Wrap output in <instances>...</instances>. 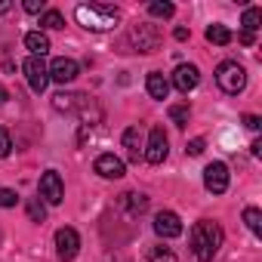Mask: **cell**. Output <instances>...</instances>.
<instances>
[{"label": "cell", "instance_id": "5b68a950", "mask_svg": "<svg viewBox=\"0 0 262 262\" xmlns=\"http://www.w3.org/2000/svg\"><path fill=\"white\" fill-rule=\"evenodd\" d=\"M129 43H133L136 53H155V50L161 47V31H158V25H148V22L133 25V31H129Z\"/></svg>", "mask_w": 262, "mask_h": 262}, {"label": "cell", "instance_id": "9c48e42d", "mask_svg": "<svg viewBox=\"0 0 262 262\" xmlns=\"http://www.w3.org/2000/svg\"><path fill=\"white\" fill-rule=\"evenodd\" d=\"M77 253H80V234H77L71 225L59 228V231H56V256H59L62 262H71Z\"/></svg>", "mask_w": 262, "mask_h": 262}, {"label": "cell", "instance_id": "7c38bea8", "mask_svg": "<svg viewBox=\"0 0 262 262\" xmlns=\"http://www.w3.org/2000/svg\"><path fill=\"white\" fill-rule=\"evenodd\" d=\"M198 83H201V71H198L194 65H176V71H173V86H176L179 93H191Z\"/></svg>", "mask_w": 262, "mask_h": 262}, {"label": "cell", "instance_id": "e575fe53", "mask_svg": "<svg viewBox=\"0 0 262 262\" xmlns=\"http://www.w3.org/2000/svg\"><path fill=\"white\" fill-rule=\"evenodd\" d=\"M4 102H10V93H7V86H4V83H0V105H4Z\"/></svg>", "mask_w": 262, "mask_h": 262}, {"label": "cell", "instance_id": "603a6c76", "mask_svg": "<svg viewBox=\"0 0 262 262\" xmlns=\"http://www.w3.org/2000/svg\"><path fill=\"white\" fill-rule=\"evenodd\" d=\"M148 262H176V253L170 247H164V244H155L148 250Z\"/></svg>", "mask_w": 262, "mask_h": 262}, {"label": "cell", "instance_id": "52a82bcc", "mask_svg": "<svg viewBox=\"0 0 262 262\" xmlns=\"http://www.w3.org/2000/svg\"><path fill=\"white\" fill-rule=\"evenodd\" d=\"M22 71H25L28 86H31L34 93H43V90L50 86V68H47V62H43V59L28 56V59H25V65H22Z\"/></svg>", "mask_w": 262, "mask_h": 262}, {"label": "cell", "instance_id": "8992f818", "mask_svg": "<svg viewBox=\"0 0 262 262\" xmlns=\"http://www.w3.org/2000/svg\"><path fill=\"white\" fill-rule=\"evenodd\" d=\"M167 155H170V139H167V133H164V126H151L142 158H145L148 164H155V167H158V164H164V161H167Z\"/></svg>", "mask_w": 262, "mask_h": 262}, {"label": "cell", "instance_id": "e0dca14e", "mask_svg": "<svg viewBox=\"0 0 262 262\" xmlns=\"http://www.w3.org/2000/svg\"><path fill=\"white\" fill-rule=\"evenodd\" d=\"M25 47L31 50V56L43 59V56L50 53V37H47L43 31H28V34H25Z\"/></svg>", "mask_w": 262, "mask_h": 262}, {"label": "cell", "instance_id": "3957f363", "mask_svg": "<svg viewBox=\"0 0 262 262\" xmlns=\"http://www.w3.org/2000/svg\"><path fill=\"white\" fill-rule=\"evenodd\" d=\"M216 83H219V90L228 93V96L244 93V86H247V71H244V65H237V62H222V65L216 68Z\"/></svg>", "mask_w": 262, "mask_h": 262}, {"label": "cell", "instance_id": "cb8c5ba5", "mask_svg": "<svg viewBox=\"0 0 262 262\" xmlns=\"http://www.w3.org/2000/svg\"><path fill=\"white\" fill-rule=\"evenodd\" d=\"M148 13H151L155 19H170V16L176 13V7L167 4V0H155V4H148Z\"/></svg>", "mask_w": 262, "mask_h": 262}, {"label": "cell", "instance_id": "277c9868", "mask_svg": "<svg viewBox=\"0 0 262 262\" xmlns=\"http://www.w3.org/2000/svg\"><path fill=\"white\" fill-rule=\"evenodd\" d=\"M37 194H40V201L47 207H59L65 201V182H62V176L56 170H47L40 176V182H37Z\"/></svg>", "mask_w": 262, "mask_h": 262}, {"label": "cell", "instance_id": "d590c367", "mask_svg": "<svg viewBox=\"0 0 262 262\" xmlns=\"http://www.w3.org/2000/svg\"><path fill=\"white\" fill-rule=\"evenodd\" d=\"M250 151H253V155H256V158H259V155H262V142H259V139H256V142H253V145H250Z\"/></svg>", "mask_w": 262, "mask_h": 262}, {"label": "cell", "instance_id": "9a60e30c", "mask_svg": "<svg viewBox=\"0 0 262 262\" xmlns=\"http://www.w3.org/2000/svg\"><path fill=\"white\" fill-rule=\"evenodd\" d=\"M120 210H126V216H142L148 210V198L142 191H126L120 194Z\"/></svg>", "mask_w": 262, "mask_h": 262}, {"label": "cell", "instance_id": "f1b7e54d", "mask_svg": "<svg viewBox=\"0 0 262 262\" xmlns=\"http://www.w3.org/2000/svg\"><path fill=\"white\" fill-rule=\"evenodd\" d=\"M204 148H207L204 139H191V142L185 145V155H188V158H198V155H204Z\"/></svg>", "mask_w": 262, "mask_h": 262}, {"label": "cell", "instance_id": "836d02e7", "mask_svg": "<svg viewBox=\"0 0 262 262\" xmlns=\"http://www.w3.org/2000/svg\"><path fill=\"white\" fill-rule=\"evenodd\" d=\"M13 10V4H10V0H0V16H4V13H10Z\"/></svg>", "mask_w": 262, "mask_h": 262}, {"label": "cell", "instance_id": "d6986e66", "mask_svg": "<svg viewBox=\"0 0 262 262\" xmlns=\"http://www.w3.org/2000/svg\"><path fill=\"white\" fill-rule=\"evenodd\" d=\"M259 22H262V10H259V7H250V10H244V19H241V25H244V34H256V31H259Z\"/></svg>", "mask_w": 262, "mask_h": 262}, {"label": "cell", "instance_id": "d6a6232c", "mask_svg": "<svg viewBox=\"0 0 262 262\" xmlns=\"http://www.w3.org/2000/svg\"><path fill=\"white\" fill-rule=\"evenodd\" d=\"M253 40H256L253 34H244V31H241V43H244V47H253Z\"/></svg>", "mask_w": 262, "mask_h": 262}, {"label": "cell", "instance_id": "484cf974", "mask_svg": "<svg viewBox=\"0 0 262 262\" xmlns=\"http://www.w3.org/2000/svg\"><path fill=\"white\" fill-rule=\"evenodd\" d=\"M28 219H31V222H43V219H47V204H43L40 198H31V201H28Z\"/></svg>", "mask_w": 262, "mask_h": 262}, {"label": "cell", "instance_id": "5bb4252c", "mask_svg": "<svg viewBox=\"0 0 262 262\" xmlns=\"http://www.w3.org/2000/svg\"><path fill=\"white\" fill-rule=\"evenodd\" d=\"M123 148H126V158H129V161L139 164V158H142V151H145L142 129H139V126H126V129H123Z\"/></svg>", "mask_w": 262, "mask_h": 262}, {"label": "cell", "instance_id": "6da1fadb", "mask_svg": "<svg viewBox=\"0 0 262 262\" xmlns=\"http://www.w3.org/2000/svg\"><path fill=\"white\" fill-rule=\"evenodd\" d=\"M188 241H191V253H194L198 262H213V256L219 253V247H222V241H225V231H222L219 222L201 219V222H194Z\"/></svg>", "mask_w": 262, "mask_h": 262}, {"label": "cell", "instance_id": "44dd1931", "mask_svg": "<svg viewBox=\"0 0 262 262\" xmlns=\"http://www.w3.org/2000/svg\"><path fill=\"white\" fill-rule=\"evenodd\" d=\"M170 120H173L176 126H185V123L191 120V108H188V102H176V105H170Z\"/></svg>", "mask_w": 262, "mask_h": 262}, {"label": "cell", "instance_id": "7402d4cb", "mask_svg": "<svg viewBox=\"0 0 262 262\" xmlns=\"http://www.w3.org/2000/svg\"><path fill=\"white\" fill-rule=\"evenodd\" d=\"M244 222H247V228L259 237L262 234V213H259V207H247L244 210Z\"/></svg>", "mask_w": 262, "mask_h": 262}, {"label": "cell", "instance_id": "4316f807", "mask_svg": "<svg viewBox=\"0 0 262 262\" xmlns=\"http://www.w3.org/2000/svg\"><path fill=\"white\" fill-rule=\"evenodd\" d=\"M16 204H19V194L13 188H0V210H10Z\"/></svg>", "mask_w": 262, "mask_h": 262}, {"label": "cell", "instance_id": "ba28073f", "mask_svg": "<svg viewBox=\"0 0 262 262\" xmlns=\"http://www.w3.org/2000/svg\"><path fill=\"white\" fill-rule=\"evenodd\" d=\"M228 167L222 164V161H213V164H207V170H204V188L210 191V194H225L228 191Z\"/></svg>", "mask_w": 262, "mask_h": 262}, {"label": "cell", "instance_id": "4fadbf2b", "mask_svg": "<svg viewBox=\"0 0 262 262\" xmlns=\"http://www.w3.org/2000/svg\"><path fill=\"white\" fill-rule=\"evenodd\" d=\"M93 170H96L102 179H120V176L126 173L123 161H120V158H114V155H99V158H96V164H93Z\"/></svg>", "mask_w": 262, "mask_h": 262}, {"label": "cell", "instance_id": "ffe728a7", "mask_svg": "<svg viewBox=\"0 0 262 262\" xmlns=\"http://www.w3.org/2000/svg\"><path fill=\"white\" fill-rule=\"evenodd\" d=\"M207 40L216 43V47H228V43H231V31H228L225 25H210V28H207Z\"/></svg>", "mask_w": 262, "mask_h": 262}, {"label": "cell", "instance_id": "83f0119b", "mask_svg": "<svg viewBox=\"0 0 262 262\" xmlns=\"http://www.w3.org/2000/svg\"><path fill=\"white\" fill-rule=\"evenodd\" d=\"M10 151H13L10 129H7V126H0V158H10Z\"/></svg>", "mask_w": 262, "mask_h": 262}, {"label": "cell", "instance_id": "8fae6325", "mask_svg": "<svg viewBox=\"0 0 262 262\" xmlns=\"http://www.w3.org/2000/svg\"><path fill=\"white\" fill-rule=\"evenodd\" d=\"M155 231H158V237H164V241H170V237H179L182 234V219L173 213V210H161L158 216H155Z\"/></svg>", "mask_w": 262, "mask_h": 262}, {"label": "cell", "instance_id": "30bf717a", "mask_svg": "<svg viewBox=\"0 0 262 262\" xmlns=\"http://www.w3.org/2000/svg\"><path fill=\"white\" fill-rule=\"evenodd\" d=\"M50 80H56V83H74L77 80V74H80V65L74 62V59H68V56H59V59H53L50 65Z\"/></svg>", "mask_w": 262, "mask_h": 262}, {"label": "cell", "instance_id": "f546056e", "mask_svg": "<svg viewBox=\"0 0 262 262\" xmlns=\"http://www.w3.org/2000/svg\"><path fill=\"white\" fill-rule=\"evenodd\" d=\"M25 13H34V16L40 13V16H43V13H47V7H43V0H25Z\"/></svg>", "mask_w": 262, "mask_h": 262}, {"label": "cell", "instance_id": "1f68e13d", "mask_svg": "<svg viewBox=\"0 0 262 262\" xmlns=\"http://www.w3.org/2000/svg\"><path fill=\"white\" fill-rule=\"evenodd\" d=\"M173 37H176V40H188V28H182V25H179V28L173 31Z\"/></svg>", "mask_w": 262, "mask_h": 262}, {"label": "cell", "instance_id": "d4e9b609", "mask_svg": "<svg viewBox=\"0 0 262 262\" xmlns=\"http://www.w3.org/2000/svg\"><path fill=\"white\" fill-rule=\"evenodd\" d=\"M40 25H43V28H50V31H56V28H65V19H62V13H59V10H47V13L40 16Z\"/></svg>", "mask_w": 262, "mask_h": 262}, {"label": "cell", "instance_id": "7a4b0ae2", "mask_svg": "<svg viewBox=\"0 0 262 262\" xmlns=\"http://www.w3.org/2000/svg\"><path fill=\"white\" fill-rule=\"evenodd\" d=\"M74 19H77V25H83L86 31H111V28H117V22H120V13L114 10V7H105V4H83V7H77L74 10Z\"/></svg>", "mask_w": 262, "mask_h": 262}, {"label": "cell", "instance_id": "ac0fdd59", "mask_svg": "<svg viewBox=\"0 0 262 262\" xmlns=\"http://www.w3.org/2000/svg\"><path fill=\"white\" fill-rule=\"evenodd\" d=\"M80 102H83V96H74V93H56V96H53V108H56V111H65V114L74 111Z\"/></svg>", "mask_w": 262, "mask_h": 262}, {"label": "cell", "instance_id": "4dcf8cb0", "mask_svg": "<svg viewBox=\"0 0 262 262\" xmlns=\"http://www.w3.org/2000/svg\"><path fill=\"white\" fill-rule=\"evenodd\" d=\"M244 126H247V129H253V133H256V129L262 126V120H259L256 114H244Z\"/></svg>", "mask_w": 262, "mask_h": 262}, {"label": "cell", "instance_id": "2e32d148", "mask_svg": "<svg viewBox=\"0 0 262 262\" xmlns=\"http://www.w3.org/2000/svg\"><path fill=\"white\" fill-rule=\"evenodd\" d=\"M145 90H148L151 99H167V96H170V80H167L161 71H148V77H145Z\"/></svg>", "mask_w": 262, "mask_h": 262}]
</instances>
